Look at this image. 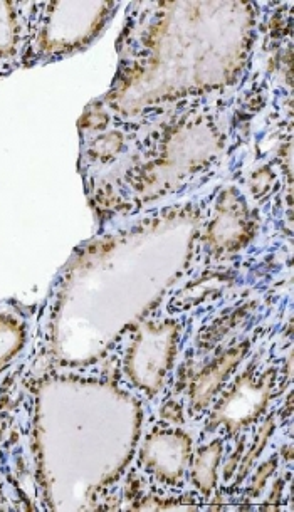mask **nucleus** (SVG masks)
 Masks as SVG:
<instances>
[{
  "instance_id": "6",
  "label": "nucleus",
  "mask_w": 294,
  "mask_h": 512,
  "mask_svg": "<svg viewBox=\"0 0 294 512\" xmlns=\"http://www.w3.org/2000/svg\"><path fill=\"white\" fill-rule=\"evenodd\" d=\"M271 430H273V420L264 425L263 430H261V434H259L258 444H254L256 447L252 449L251 454L247 455L246 460H244V464L241 465V477L246 476L247 469H249L252 462H254V457L263 450L266 440H268L269 435H271Z\"/></svg>"
},
{
  "instance_id": "3",
  "label": "nucleus",
  "mask_w": 294,
  "mask_h": 512,
  "mask_svg": "<svg viewBox=\"0 0 294 512\" xmlns=\"http://www.w3.org/2000/svg\"><path fill=\"white\" fill-rule=\"evenodd\" d=\"M217 455H219V447H210V449L205 450L204 454L200 455L197 469H195V477H197L200 487L209 489L212 486L214 471H216Z\"/></svg>"
},
{
  "instance_id": "4",
  "label": "nucleus",
  "mask_w": 294,
  "mask_h": 512,
  "mask_svg": "<svg viewBox=\"0 0 294 512\" xmlns=\"http://www.w3.org/2000/svg\"><path fill=\"white\" fill-rule=\"evenodd\" d=\"M14 44H16V29H14L11 6L0 4V53L11 51Z\"/></svg>"
},
{
  "instance_id": "1",
  "label": "nucleus",
  "mask_w": 294,
  "mask_h": 512,
  "mask_svg": "<svg viewBox=\"0 0 294 512\" xmlns=\"http://www.w3.org/2000/svg\"><path fill=\"white\" fill-rule=\"evenodd\" d=\"M237 353L234 355H227L224 360L217 363L216 368L207 371L204 377L200 378L199 385L195 387L194 398L195 403L199 407H204L205 403L209 402V398L212 397V393L216 390L217 385L221 383L222 377L226 375L227 371L231 370V366L236 363Z\"/></svg>"
},
{
  "instance_id": "2",
  "label": "nucleus",
  "mask_w": 294,
  "mask_h": 512,
  "mask_svg": "<svg viewBox=\"0 0 294 512\" xmlns=\"http://www.w3.org/2000/svg\"><path fill=\"white\" fill-rule=\"evenodd\" d=\"M21 345V331L17 326L9 321H0V365L11 358L12 353H16Z\"/></svg>"
},
{
  "instance_id": "7",
  "label": "nucleus",
  "mask_w": 294,
  "mask_h": 512,
  "mask_svg": "<svg viewBox=\"0 0 294 512\" xmlns=\"http://www.w3.org/2000/svg\"><path fill=\"white\" fill-rule=\"evenodd\" d=\"M274 462L271 464L264 465L263 469L258 472V476L254 479V491L259 492L263 489L264 484H266V479H268L269 474L273 471Z\"/></svg>"
},
{
  "instance_id": "5",
  "label": "nucleus",
  "mask_w": 294,
  "mask_h": 512,
  "mask_svg": "<svg viewBox=\"0 0 294 512\" xmlns=\"http://www.w3.org/2000/svg\"><path fill=\"white\" fill-rule=\"evenodd\" d=\"M259 392L254 393L251 397V405H242V400L239 397H232L231 402L227 403L226 407H236V405H242L241 418H239V424H241L242 420H249L252 413L256 412V407H261L259 403L264 402V398L258 400ZM242 398H244V403H247L249 400V393L242 392Z\"/></svg>"
}]
</instances>
